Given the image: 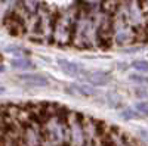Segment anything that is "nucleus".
Instances as JSON below:
<instances>
[{
	"label": "nucleus",
	"instance_id": "obj_1",
	"mask_svg": "<svg viewBox=\"0 0 148 146\" xmlns=\"http://www.w3.org/2000/svg\"><path fill=\"white\" fill-rule=\"evenodd\" d=\"M82 74L84 75V80L88 83L98 86V87L107 86L110 83V74L105 71H83Z\"/></svg>",
	"mask_w": 148,
	"mask_h": 146
},
{
	"label": "nucleus",
	"instance_id": "obj_2",
	"mask_svg": "<svg viewBox=\"0 0 148 146\" xmlns=\"http://www.w3.org/2000/svg\"><path fill=\"white\" fill-rule=\"evenodd\" d=\"M58 65H59L61 71H62L64 74L70 75V77H77L83 72L79 64L70 62V60H67V59H58Z\"/></svg>",
	"mask_w": 148,
	"mask_h": 146
},
{
	"label": "nucleus",
	"instance_id": "obj_3",
	"mask_svg": "<svg viewBox=\"0 0 148 146\" xmlns=\"http://www.w3.org/2000/svg\"><path fill=\"white\" fill-rule=\"evenodd\" d=\"M19 80L30 84V86H36V87H45L49 84L47 78L43 75H39V74H22V75H19Z\"/></svg>",
	"mask_w": 148,
	"mask_h": 146
},
{
	"label": "nucleus",
	"instance_id": "obj_4",
	"mask_svg": "<svg viewBox=\"0 0 148 146\" xmlns=\"http://www.w3.org/2000/svg\"><path fill=\"white\" fill-rule=\"evenodd\" d=\"M12 67L18 69H33L34 65L27 59H14L12 60Z\"/></svg>",
	"mask_w": 148,
	"mask_h": 146
},
{
	"label": "nucleus",
	"instance_id": "obj_5",
	"mask_svg": "<svg viewBox=\"0 0 148 146\" xmlns=\"http://www.w3.org/2000/svg\"><path fill=\"white\" fill-rule=\"evenodd\" d=\"M73 89L76 90L80 96H83V97H92V96H95V90L92 87H86V86H79V84H76V86H73Z\"/></svg>",
	"mask_w": 148,
	"mask_h": 146
},
{
	"label": "nucleus",
	"instance_id": "obj_6",
	"mask_svg": "<svg viewBox=\"0 0 148 146\" xmlns=\"http://www.w3.org/2000/svg\"><path fill=\"white\" fill-rule=\"evenodd\" d=\"M132 67L139 72H148V60H135L132 62Z\"/></svg>",
	"mask_w": 148,
	"mask_h": 146
},
{
	"label": "nucleus",
	"instance_id": "obj_7",
	"mask_svg": "<svg viewBox=\"0 0 148 146\" xmlns=\"http://www.w3.org/2000/svg\"><path fill=\"white\" fill-rule=\"evenodd\" d=\"M121 117L126 120H133V118H141V114L138 111H132V109H126V111H121Z\"/></svg>",
	"mask_w": 148,
	"mask_h": 146
},
{
	"label": "nucleus",
	"instance_id": "obj_8",
	"mask_svg": "<svg viewBox=\"0 0 148 146\" xmlns=\"http://www.w3.org/2000/svg\"><path fill=\"white\" fill-rule=\"evenodd\" d=\"M129 80L130 81H135V83H148V77H145V75H139V74H132V75H129Z\"/></svg>",
	"mask_w": 148,
	"mask_h": 146
},
{
	"label": "nucleus",
	"instance_id": "obj_9",
	"mask_svg": "<svg viewBox=\"0 0 148 146\" xmlns=\"http://www.w3.org/2000/svg\"><path fill=\"white\" fill-rule=\"evenodd\" d=\"M136 111L138 112H141V114H144L145 117L148 115V103H145V102H139V103H136Z\"/></svg>",
	"mask_w": 148,
	"mask_h": 146
},
{
	"label": "nucleus",
	"instance_id": "obj_10",
	"mask_svg": "<svg viewBox=\"0 0 148 146\" xmlns=\"http://www.w3.org/2000/svg\"><path fill=\"white\" fill-rule=\"evenodd\" d=\"M2 93H5V87H0V94Z\"/></svg>",
	"mask_w": 148,
	"mask_h": 146
},
{
	"label": "nucleus",
	"instance_id": "obj_11",
	"mask_svg": "<svg viewBox=\"0 0 148 146\" xmlns=\"http://www.w3.org/2000/svg\"><path fill=\"white\" fill-rule=\"evenodd\" d=\"M0 71H3V68H2V67H0Z\"/></svg>",
	"mask_w": 148,
	"mask_h": 146
}]
</instances>
